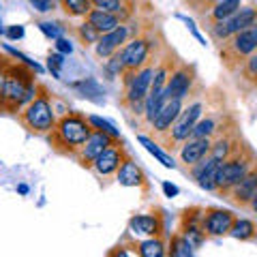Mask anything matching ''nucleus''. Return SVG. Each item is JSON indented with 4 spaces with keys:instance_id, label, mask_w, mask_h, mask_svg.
Masks as SVG:
<instances>
[{
    "instance_id": "obj_1",
    "label": "nucleus",
    "mask_w": 257,
    "mask_h": 257,
    "mask_svg": "<svg viewBox=\"0 0 257 257\" xmlns=\"http://www.w3.org/2000/svg\"><path fill=\"white\" fill-rule=\"evenodd\" d=\"M39 84L35 82V71L24 62H9L5 71V84L0 90V111L18 114L22 107L37 96Z\"/></svg>"
},
{
    "instance_id": "obj_2",
    "label": "nucleus",
    "mask_w": 257,
    "mask_h": 257,
    "mask_svg": "<svg viewBox=\"0 0 257 257\" xmlns=\"http://www.w3.org/2000/svg\"><path fill=\"white\" fill-rule=\"evenodd\" d=\"M90 133H92V126L84 114H79V111H67L60 118H56L54 128L47 133V142L60 155L77 157L79 148L90 138Z\"/></svg>"
},
{
    "instance_id": "obj_3",
    "label": "nucleus",
    "mask_w": 257,
    "mask_h": 257,
    "mask_svg": "<svg viewBox=\"0 0 257 257\" xmlns=\"http://www.w3.org/2000/svg\"><path fill=\"white\" fill-rule=\"evenodd\" d=\"M18 118L24 128H28L35 135H47L56 124V114L52 107V99L47 88L39 84L37 96L32 99L26 107H22L18 111Z\"/></svg>"
},
{
    "instance_id": "obj_4",
    "label": "nucleus",
    "mask_w": 257,
    "mask_h": 257,
    "mask_svg": "<svg viewBox=\"0 0 257 257\" xmlns=\"http://www.w3.org/2000/svg\"><path fill=\"white\" fill-rule=\"evenodd\" d=\"M255 161L257 159L253 155V150L248 148L246 144H242V146H240L229 159H225V161H221V163H219V170H216V180H214V191L227 195V191L244 178V174L255 165Z\"/></svg>"
},
{
    "instance_id": "obj_5",
    "label": "nucleus",
    "mask_w": 257,
    "mask_h": 257,
    "mask_svg": "<svg viewBox=\"0 0 257 257\" xmlns=\"http://www.w3.org/2000/svg\"><path fill=\"white\" fill-rule=\"evenodd\" d=\"M255 52H257V24L225 39L221 45V60L229 71H238L246 62L248 56Z\"/></svg>"
},
{
    "instance_id": "obj_6",
    "label": "nucleus",
    "mask_w": 257,
    "mask_h": 257,
    "mask_svg": "<svg viewBox=\"0 0 257 257\" xmlns=\"http://www.w3.org/2000/svg\"><path fill=\"white\" fill-rule=\"evenodd\" d=\"M253 24H257V9L255 7H244V9H238L231 18L208 26V30H210V37L214 41L223 43L225 39H229L231 35H236V32L244 30V28H251Z\"/></svg>"
},
{
    "instance_id": "obj_7",
    "label": "nucleus",
    "mask_w": 257,
    "mask_h": 257,
    "mask_svg": "<svg viewBox=\"0 0 257 257\" xmlns=\"http://www.w3.org/2000/svg\"><path fill=\"white\" fill-rule=\"evenodd\" d=\"M202 118V103H193L191 107L184 109L178 114V118H176V122L172 124V128L167 133V138H165V144H167V150H174V148H178V144H184L189 138H191V133H193V126L197 124V120Z\"/></svg>"
},
{
    "instance_id": "obj_8",
    "label": "nucleus",
    "mask_w": 257,
    "mask_h": 257,
    "mask_svg": "<svg viewBox=\"0 0 257 257\" xmlns=\"http://www.w3.org/2000/svg\"><path fill=\"white\" fill-rule=\"evenodd\" d=\"M202 216H204V208L199 206H191L182 212L180 216V231L182 238L193 246V248H199L206 240V231L202 227Z\"/></svg>"
},
{
    "instance_id": "obj_9",
    "label": "nucleus",
    "mask_w": 257,
    "mask_h": 257,
    "mask_svg": "<svg viewBox=\"0 0 257 257\" xmlns=\"http://www.w3.org/2000/svg\"><path fill=\"white\" fill-rule=\"evenodd\" d=\"M150 39L148 37H135L133 41H128L120 56H122V64H124V73H138V71L146 64L148 56H150Z\"/></svg>"
},
{
    "instance_id": "obj_10",
    "label": "nucleus",
    "mask_w": 257,
    "mask_h": 257,
    "mask_svg": "<svg viewBox=\"0 0 257 257\" xmlns=\"http://www.w3.org/2000/svg\"><path fill=\"white\" fill-rule=\"evenodd\" d=\"M126 157L128 155H126V148H124L122 140H114L99 157H96V161L92 163V170L105 178V176H111V174H116L120 170V165L124 163Z\"/></svg>"
},
{
    "instance_id": "obj_11",
    "label": "nucleus",
    "mask_w": 257,
    "mask_h": 257,
    "mask_svg": "<svg viewBox=\"0 0 257 257\" xmlns=\"http://www.w3.org/2000/svg\"><path fill=\"white\" fill-rule=\"evenodd\" d=\"M234 221H236V214L231 210H223V208H204L202 227L206 231V236H227Z\"/></svg>"
},
{
    "instance_id": "obj_12",
    "label": "nucleus",
    "mask_w": 257,
    "mask_h": 257,
    "mask_svg": "<svg viewBox=\"0 0 257 257\" xmlns=\"http://www.w3.org/2000/svg\"><path fill=\"white\" fill-rule=\"evenodd\" d=\"M255 193H257V161H255V165L251 167V170L244 174V178L227 191L225 197H227L231 204L240 206V208H248L251 199L255 197Z\"/></svg>"
},
{
    "instance_id": "obj_13",
    "label": "nucleus",
    "mask_w": 257,
    "mask_h": 257,
    "mask_svg": "<svg viewBox=\"0 0 257 257\" xmlns=\"http://www.w3.org/2000/svg\"><path fill=\"white\" fill-rule=\"evenodd\" d=\"M114 140H116V138H109L107 133L92 128L90 138H88L84 146L79 148V152H77V157H75V159L79 161V165H82V167H92V163L96 161V157H99L101 152L105 150ZM118 140H120V138H118Z\"/></svg>"
},
{
    "instance_id": "obj_14",
    "label": "nucleus",
    "mask_w": 257,
    "mask_h": 257,
    "mask_svg": "<svg viewBox=\"0 0 257 257\" xmlns=\"http://www.w3.org/2000/svg\"><path fill=\"white\" fill-rule=\"evenodd\" d=\"M128 32H131V28H128L126 24H120L118 28L101 35L99 41H96V47H94L96 56H99V58H109V56H114L118 50H122L126 39H128Z\"/></svg>"
},
{
    "instance_id": "obj_15",
    "label": "nucleus",
    "mask_w": 257,
    "mask_h": 257,
    "mask_svg": "<svg viewBox=\"0 0 257 257\" xmlns=\"http://www.w3.org/2000/svg\"><path fill=\"white\" fill-rule=\"evenodd\" d=\"M152 77H155V67L148 64V67H142L135 77L131 79V84L126 86V94H124V103L131 105V103H142L146 99V94L150 90V84H152Z\"/></svg>"
},
{
    "instance_id": "obj_16",
    "label": "nucleus",
    "mask_w": 257,
    "mask_h": 257,
    "mask_svg": "<svg viewBox=\"0 0 257 257\" xmlns=\"http://www.w3.org/2000/svg\"><path fill=\"white\" fill-rule=\"evenodd\" d=\"M193 69L189 67H178L176 71H172L170 77H167V84H165V96L167 99H184L191 88H193Z\"/></svg>"
},
{
    "instance_id": "obj_17",
    "label": "nucleus",
    "mask_w": 257,
    "mask_h": 257,
    "mask_svg": "<svg viewBox=\"0 0 257 257\" xmlns=\"http://www.w3.org/2000/svg\"><path fill=\"white\" fill-rule=\"evenodd\" d=\"M210 146H212V140H208V138H189L180 146L182 163H187L191 167L199 163V161H204L206 157H210Z\"/></svg>"
},
{
    "instance_id": "obj_18",
    "label": "nucleus",
    "mask_w": 257,
    "mask_h": 257,
    "mask_svg": "<svg viewBox=\"0 0 257 257\" xmlns=\"http://www.w3.org/2000/svg\"><path fill=\"white\" fill-rule=\"evenodd\" d=\"M182 111V101L180 99H167L165 105L161 107V111L157 114V118L152 120V131L157 135H165L172 128V124L176 122V118Z\"/></svg>"
},
{
    "instance_id": "obj_19",
    "label": "nucleus",
    "mask_w": 257,
    "mask_h": 257,
    "mask_svg": "<svg viewBox=\"0 0 257 257\" xmlns=\"http://www.w3.org/2000/svg\"><path fill=\"white\" fill-rule=\"evenodd\" d=\"M128 229L133 231L135 236H161L163 231V221H161L159 214H135L128 221Z\"/></svg>"
},
{
    "instance_id": "obj_20",
    "label": "nucleus",
    "mask_w": 257,
    "mask_h": 257,
    "mask_svg": "<svg viewBox=\"0 0 257 257\" xmlns=\"http://www.w3.org/2000/svg\"><path fill=\"white\" fill-rule=\"evenodd\" d=\"M219 163H221V161H216L212 157H206L204 161H199V163L191 165L193 178L197 180V184L202 189L214 191V180H216V170H219Z\"/></svg>"
},
{
    "instance_id": "obj_21",
    "label": "nucleus",
    "mask_w": 257,
    "mask_h": 257,
    "mask_svg": "<svg viewBox=\"0 0 257 257\" xmlns=\"http://www.w3.org/2000/svg\"><path fill=\"white\" fill-rule=\"evenodd\" d=\"M116 180L122 184V187H148L146 176H144L142 167L135 163L131 157H126L124 163L120 165V170L116 172Z\"/></svg>"
},
{
    "instance_id": "obj_22",
    "label": "nucleus",
    "mask_w": 257,
    "mask_h": 257,
    "mask_svg": "<svg viewBox=\"0 0 257 257\" xmlns=\"http://www.w3.org/2000/svg\"><path fill=\"white\" fill-rule=\"evenodd\" d=\"M240 5H242V0H223V3L214 5L212 9H208L204 13V20L208 22V26H212V24H216V22H223V20L231 18V15L240 9Z\"/></svg>"
},
{
    "instance_id": "obj_23",
    "label": "nucleus",
    "mask_w": 257,
    "mask_h": 257,
    "mask_svg": "<svg viewBox=\"0 0 257 257\" xmlns=\"http://www.w3.org/2000/svg\"><path fill=\"white\" fill-rule=\"evenodd\" d=\"M86 22L90 24L92 28H96L101 32V35H105V32L109 30H114L118 28L120 24H124V22H120L116 15H111V13H105V11H101V9H92L90 13L86 15Z\"/></svg>"
},
{
    "instance_id": "obj_24",
    "label": "nucleus",
    "mask_w": 257,
    "mask_h": 257,
    "mask_svg": "<svg viewBox=\"0 0 257 257\" xmlns=\"http://www.w3.org/2000/svg\"><path fill=\"white\" fill-rule=\"evenodd\" d=\"M90 3H92L94 9H101L105 13L116 15L120 22H126L128 15L133 13L131 3H128V0H90Z\"/></svg>"
},
{
    "instance_id": "obj_25",
    "label": "nucleus",
    "mask_w": 257,
    "mask_h": 257,
    "mask_svg": "<svg viewBox=\"0 0 257 257\" xmlns=\"http://www.w3.org/2000/svg\"><path fill=\"white\" fill-rule=\"evenodd\" d=\"M135 253L140 257H165L167 255L165 240L161 236H152L142 240V242H135Z\"/></svg>"
},
{
    "instance_id": "obj_26",
    "label": "nucleus",
    "mask_w": 257,
    "mask_h": 257,
    "mask_svg": "<svg viewBox=\"0 0 257 257\" xmlns=\"http://www.w3.org/2000/svg\"><path fill=\"white\" fill-rule=\"evenodd\" d=\"M71 86H73L82 96H86V99L96 101V103L103 101V96H101V94H103V88H101V84L96 82V79H92V77H86V79H82V82H73Z\"/></svg>"
},
{
    "instance_id": "obj_27",
    "label": "nucleus",
    "mask_w": 257,
    "mask_h": 257,
    "mask_svg": "<svg viewBox=\"0 0 257 257\" xmlns=\"http://www.w3.org/2000/svg\"><path fill=\"white\" fill-rule=\"evenodd\" d=\"M138 142L142 144V146L144 148H146L148 152H150V155L152 157H155L157 161H159V163L161 165H163V167H167V170H174V167H176V163H174V159L170 157V155H165V152L163 150H161L159 146H157V144H155V140H150V138H146V135H138Z\"/></svg>"
},
{
    "instance_id": "obj_28",
    "label": "nucleus",
    "mask_w": 257,
    "mask_h": 257,
    "mask_svg": "<svg viewBox=\"0 0 257 257\" xmlns=\"http://www.w3.org/2000/svg\"><path fill=\"white\" fill-rule=\"evenodd\" d=\"M58 3L69 18H86V15L92 11L90 0H58Z\"/></svg>"
},
{
    "instance_id": "obj_29",
    "label": "nucleus",
    "mask_w": 257,
    "mask_h": 257,
    "mask_svg": "<svg viewBox=\"0 0 257 257\" xmlns=\"http://www.w3.org/2000/svg\"><path fill=\"white\" fill-rule=\"evenodd\" d=\"M255 234H257V227H255L253 221H248V219H236L227 236L236 238V240H253Z\"/></svg>"
},
{
    "instance_id": "obj_30",
    "label": "nucleus",
    "mask_w": 257,
    "mask_h": 257,
    "mask_svg": "<svg viewBox=\"0 0 257 257\" xmlns=\"http://www.w3.org/2000/svg\"><path fill=\"white\" fill-rule=\"evenodd\" d=\"M193 248L187 240L182 238V234H174L170 238V248H167V257H193Z\"/></svg>"
},
{
    "instance_id": "obj_31",
    "label": "nucleus",
    "mask_w": 257,
    "mask_h": 257,
    "mask_svg": "<svg viewBox=\"0 0 257 257\" xmlns=\"http://www.w3.org/2000/svg\"><path fill=\"white\" fill-rule=\"evenodd\" d=\"M73 32H75V37L79 39V43H82L84 47H88V45H96V41H99V37H101V32L96 30V28H92L88 22L77 24Z\"/></svg>"
},
{
    "instance_id": "obj_32",
    "label": "nucleus",
    "mask_w": 257,
    "mask_h": 257,
    "mask_svg": "<svg viewBox=\"0 0 257 257\" xmlns=\"http://www.w3.org/2000/svg\"><path fill=\"white\" fill-rule=\"evenodd\" d=\"M240 77L246 79L248 84L257 86V52L246 58V62L240 67Z\"/></svg>"
},
{
    "instance_id": "obj_33",
    "label": "nucleus",
    "mask_w": 257,
    "mask_h": 257,
    "mask_svg": "<svg viewBox=\"0 0 257 257\" xmlns=\"http://www.w3.org/2000/svg\"><path fill=\"white\" fill-rule=\"evenodd\" d=\"M88 122H90L92 128H96V131H103V133H107L109 138H120V131L109 122V120L105 118H101V116H88Z\"/></svg>"
},
{
    "instance_id": "obj_34",
    "label": "nucleus",
    "mask_w": 257,
    "mask_h": 257,
    "mask_svg": "<svg viewBox=\"0 0 257 257\" xmlns=\"http://www.w3.org/2000/svg\"><path fill=\"white\" fill-rule=\"evenodd\" d=\"M105 71L111 75V77H118L124 73V64H122V56H120V50L109 56V60H105Z\"/></svg>"
},
{
    "instance_id": "obj_35",
    "label": "nucleus",
    "mask_w": 257,
    "mask_h": 257,
    "mask_svg": "<svg viewBox=\"0 0 257 257\" xmlns=\"http://www.w3.org/2000/svg\"><path fill=\"white\" fill-rule=\"evenodd\" d=\"M39 28H41V32L47 39H54V41L64 35V26H60L56 22H39Z\"/></svg>"
},
{
    "instance_id": "obj_36",
    "label": "nucleus",
    "mask_w": 257,
    "mask_h": 257,
    "mask_svg": "<svg viewBox=\"0 0 257 257\" xmlns=\"http://www.w3.org/2000/svg\"><path fill=\"white\" fill-rule=\"evenodd\" d=\"M62 64H64V56L62 54L54 52V54L47 56V69H50V73L56 79H60V75H62Z\"/></svg>"
},
{
    "instance_id": "obj_37",
    "label": "nucleus",
    "mask_w": 257,
    "mask_h": 257,
    "mask_svg": "<svg viewBox=\"0 0 257 257\" xmlns=\"http://www.w3.org/2000/svg\"><path fill=\"white\" fill-rule=\"evenodd\" d=\"M187 3L193 7V9H195L197 13H206L208 9H212L214 5H219V3H223V0H187Z\"/></svg>"
},
{
    "instance_id": "obj_38",
    "label": "nucleus",
    "mask_w": 257,
    "mask_h": 257,
    "mask_svg": "<svg viewBox=\"0 0 257 257\" xmlns=\"http://www.w3.org/2000/svg\"><path fill=\"white\" fill-rule=\"evenodd\" d=\"M54 47H56V52H58V54H62V56H67V54H71V52H73V45H71V41H69V39H64V37L56 39Z\"/></svg>"
},
{
    "instance_id": "obj_39",
    "label": "nucleus",
    "mask_w": 257,
    "mask_h": 257,
    "mask_svg": "<svg viewBox=\"0 0 257 257\" xmlns=\"http://www.w3.org/2000/svg\"><path fill=\"white\" fill-rule=\"evenodd\" d=\"M28 3L35 7L39 13H47V11L54 9V0H28Z\"/></svg>"
},
{
    "instance_id": "obj_40",
    "label": "nucleus",
    "mask_w": 257,
    "mask_h": 257,
    "mask_svg": "<svg viewBox=\"0 0 257 257\" xmlns=\"http://www.w3.org/2000/svg\"><path fill=\"white\" fill-rule=\"evenodd\" d=\"M5 35L11 39V41H15V39H22L24 37V26H9L5 30Z\"/></svg>"
},
{
    "instance_id": "obj_41",
    "label": "nucleus",
    "mask_w": 257,
    "mask_h": 257,
    "mask_svg": "<svg viewBox=\"0 0 257 257\" xmlns=\"http://www.w3.org/2000/svg\"><path fill=\"white\" fill-rule=\"evenodd\" d=\"M9 58H5V56H0V90H3V84H5V71L9 67Z\"/></svg>"
},
{
    "instance_id": "obj_42",
    "label": "nucleus",
    "mask_w": 257,
    "mask_h": 257,
    "mask_svg": "<svg viewBox=\"0 0 257 257\" xmlns=\"http://www.w3.org/2000/svg\"><path fill=\"white\" fill-rule=\"evenodd\" d=\"M163 191H165L167 197H176V195H178V187H176V184H170V182H163Z\"/></svg>"
},
{
    "instance_id": "obj_43",
    "label": "nucleus",
    "mask_w": 257,
    "mask_h": 257,
    "mask_svg": "<svg viewBox=\"0 0 257 257\" xmlns=\"http://www.w3.org/2000/svg\"><path fill=\"white\" fill-rule=\"evenodd\" d=\"M107 257H128V253H126V248L116 246V248H111V251L107 253Z\"/></svg>"
},
{
    "instance_id": "obj_44",
    "label": "nucleus",
    "mask_w": 257,
    "mask_h": 257,
    "mask_svg": "<svg viewBox=\"0 0 257 257\" xmlns=\"http://www.w3.org/2000/svg\"><path fill=\"white\" fill-rule=\"evenodd\" d=\"M248 208H251V210L257 214V193H255V197L251 199V204H248Z\"/></svg>"
},
{
    "instance_id": "obj_45",
    "label": "nucleus",
    "mask_w": 257,
    "mask_h": 257,
    "mask_svg": "<svg viewBox=\"0 0 257 257\" xmlns=\"http://www.w3.org/2000/svg\"><path fill=\"white\" fill-rule=\"evenodd\" d=\"M18 191L22 193V195H26V193H28V187H26V184H20V187H18Z\"/></svg>"
},
{
    "instance_id": "obj_46",
    "label": "nucleus",
    "mask_w": 257,
    "mask_h": 257,
    "mask_svg": "<svg viewBox=\"0 0 257 257\" xmlns=\"http://www.w3.org/2000/svg\"><path fill=\"white\" fill-rule=\"evenodd\" d=\"M3 32H5V28H3V20H0V35H3Z\"/></svg>"
},
{
    "instance_id": "obj_47",
    "label": "nucleus",
    "mask_w": 257,
    "mask_h": 257,
    "mask_svg": "<svg viewBox=\"0 0 257 257\" xmlns=\"http://www.w3.org/2000/svg\"><path fill=\"white\" fill-rule=\"evenodd\" d=\"M255 240H257V234H255Z\"/></svg>"
}]
</instances>
